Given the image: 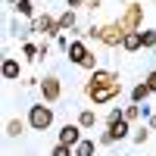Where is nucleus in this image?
Returning <instances> with one entry per match:
<instances>
[{"instance_id": "1", "label": "nucleus", "mask_w": 156, "mask_h": 156, "mask_svg": "<svg viewBox=\"0 0 156 156\" xmlns=\"http://www.w3.org/2000/svg\"><path fill=\"white\" fill-rule=\"evenodd\" d=\"M28 125L34 131H47L50 125H53V106H44V103H37V106L28 109Z\"/></svg>"}, {"instance_id": "2", "label": "nucleus", "mask_w": 156, "mask_h": 156, "mask_svg": "<svg viewBox=\"0 0 156 156\" xmlns=\"http://www.w3.org/2000/svg\"><path fill=\"white\" fill-rule=\"evenodd\" d=\"M125 28H122V22H112V25H106V28H100V41L106 44V47H122V41H125Z\"/></svg>"}, {"instance_id": "3", "label": "nucleus", "mask_w": 156, "mask_h": 156, "mask_svg": "<svg viewBox=\"0 0 156 156\" xmlns=\"http://www.w3.org/2000/svg\"><path fill=\"white\" fill-rule=\"evenodd\" d=\"M119 94H122V84H103V87H87V97L94 100L97 106H100V103H109V100H115Z\"/></svg>"}, {"instance_id": "4", "label": "nucleus", "mask_w": 156, "mask_h": 156, "mask_svg": "<svg viewBox=\"0 0 156 156\" xmlns=\"http://www.w3.org/2000/svg\"><path fill=\"white\" fill-rule=\"evenodd\" d=\"M128 131H131V122L128 119H115V122H109V131L100 137V144H112V140H125L128 137Z\"/></svg>"}, {"instance_id": "5", "label": "nucleus", "mask_w": 156, "mask_h": 156, "mask_svg": "<svg viewBox=\"0 0 156 156\" xmlns=\"http://www.w3.org/2000/svg\"><path fill=\"white\" fill-rule=\"evenodd\" d=\"M84 128L81 125H62L59 128V137H56V144H66V147H78V144H81V140H84Z\"/></svg>"}, {"instance_id": "6", "label": "nucleus", "mask_w": 156, "mask_h": 156, "mask_svg": "<svg viewBox=\"0 0 156 156\" xmlns=\"http://www.w3.org/2000/svg\"><path fill=\"white\" fill-rule=\"evenodd\" d=\"M140 12H144V6H137V3H131V6H128V12L119 19L125 31H140Z\"/></svg>"}, {"instance_id": "7", "label": "nucleus", "mask_w": 156, "mask_h": 156, "mask_svg": "<svg viewBox=\"0 0 156 156\" xmlns=\"http://www.w3.org/2000/svg\"><path fill=\"white\" fill-rule=\"evenodd\" d=\"M41 94H44V103H56L59 100V94H62V84H59V78H44L41 81Z\"/></svg>"}, {"instance_id": "8", "label": "nucleus", "mask_w": 156, "mask_h": 156, "mask_svg": "<svg viewBox=\"0 0 156 156\" xmlns=\"http://www.w3.org/2000/svg\"><path fill=\"white\" fill-rule=\"evenodd\" d=\"M66 53H69V62H75V66H81V62H84V59L90 56V50L84 47V41H72Z\"/></svg>"}, {"instance_id": "9", "label": "nucleus", "mask_w": 156, "mask_h": 156, "mask_svg": "<svg viewBox=\"0 0 156 156\" xmlns=\"http://www.w3.org/2000/svg\"><path fill=\"white\" fill-rule=\"evenodd\" d=\"M31 31H44V34H59V22L56 19H50V16H37L34 25H31Z\"/></svg>"}, {"instance_id": "10", "label": "nucleus", "mask_w": 156, "mask_h": 156, "mask_svg": "<svg viewBox=\"0 0 156 156\" xmlns=\"http://www.w3.org/2000/svg\"><path fill=\"white\" fill-rule=\"evenodd\" d=\"M0 75H3L6 81H16V78L22 75V66H19V59L6 56V59H3V66H0Z\"/></svg>"}, {"instance_id": "11", "label": "nucleus", "mask_w": 156, "mask_h": 156, "mask_svg": "<svg viewBox=\"0 0 156 156\" xmlns=\"http://www.w3.org/2000/svg\"><path fill=\"white\" fill-rule=\"evenodd\" d=\"M103 84H119V75H115V72H94V75H90V84L87 87H103Z\"/></svg>"}, {"instance_id": "12", "label": "nucleus", "mask_w": 156, "mask_h": 156, "mask_svg": "<svg viewBox=\"0 0 156 156\" xmlns=\"http://www.w3.org/2000/svg\"><path fill=\"white\" fill-rule=\"evenodd\" d=\"M144 47V31H128L125 41H122V50H128V53H134V50Z\"/></svg>"}, {"instance_id": "13", "label": "nucleus", "mask_w": 156, "mask_h": 156, "mask_svg": "<svg viewBox=\"0 0 156 156\" xmlns=\"http://www.w3.org/2000/svg\"><path fill=\"white\" fill-rule=\"evenodd\" d=\"M153 94V90L147 87V81H140V84H134L131 87V103H147V97Z\"/></svg>"}, {"instance_id": "14", "label": "nucleus", "mask_w": 156, "mask_h": 156, "mask_svg": "<svg viewBox=\"0 0 156 156\" xmlns=\"http://www.w3.org/2000/svg\"><path fill=\"white\" fill-rule=\"evenodd\" d=\"M94 153H97V144H94L90 137H84L81 144L75 147V156H94Z\"/></svg>"}, {"instance_id": "15", "label": "nucleus", "mask_w": 156, "mask_h": 156, "mask_svg": "<svg viewBox=\"0 0 156 156\" xmlns=\"http://www.w3.org/2000/svg\"><path fill=\"white\" fill-rule=\"evenodd\" d=\"M78 125H81V128H94V125H97V112H94V109H81Z\"/></svg>"}, {"instance_id": "16", "label": "nucleus", "mask_w": 156, "mask_h": 156, "mask_svg": "<svg viewBox=\"0 0 156 156\" xmlns=\"http://www.w3.org/2000/svg\"><path fill=\"white\" fill-rule=\"evenodd\" d=\"M56 22H59V31H69L72 25H75V12H72V9H66V12H62V16L56 19Z\"/></svg>"}, {"instance_id": "17", "label": "nucleus", "mask_w": 156, "mask_h": 156, "mask_svg": "<svg viewBox=\"0 0 156 156\" xmlns=\"http://www.w3.org/2000/svg\"><path fill=\"white\" fill-rule=\"evenodd\" d=\"M22 131H25V125H22L19 119H12V122H6V134H9V137H19Z\"/></svg>"}, {"instance_id": "18", "label": "nucleus", "mask_w": 156, "mask_h": 156, "mask_svg": "<svg viewBox=\"0 0 156 156\" xmlns=\"http://www.w3.org/2000/svg\"><path fill=\"white\" fill-rule=\"evenodd\" d=\"M16 12H19V16H31V12H34V3H31V0H19V3H16Z\"/></svg>"}, {"instance_id": "19", "label": "nucleus", "mask_w": 156, "mask_h": 156, "mask_svg": "<svg viewBox=\"0 0 156 156\" xmlns=\"http://www.w3.org/2000/svg\"><path fill=\"white\" fill-rule=\"evenodd\" d=\"M50 156H75V147H66V144H56L50 150Z\"/></svg>"}, {"instance_id": "20", "label": "nucleus", "mask_w": 156, "mask_h": 156, "mask_svg": "<svg viewBox=\"0 0 156 156\" xmlns=\"http://www.w3.org/2000/svg\"><path fill=\"white\" fill-rule=\"evenodd\" d=\"M125 119H128V122L140 119V103H131V106H125Z\"/></svg>"}, {"instance_id": "21", "label": "nucleus", "mask_w": 156, "mask_h": 156, "mask_svg": "<svg viewBox=\"0 0 156 156\" xmlns=\"http://www.w3.org/2000/svg\"><path fill=\"white\" fill-rule=\"evenodd\" d=\"M144 47H156V28H147L144 31Z\"/></svg>"}, {"instance_id": "22", "label": "nucleus", "mask_w": 156, "mask_h": 156, "mask_svg": "<svg viewBox=\"0 0 156 156\" xmlns=\"http://www.w3.org/2000/svg\"><path fill=\"white\" fill-rule=\"evenodd\" d=\"M81 69H90V72H97V56L90 53V56H87V59L81 62Z\"/></svg>"}, {"instance_id": "23", "label": "nucleus", "mask_w": 156, "mask_h": 156, "mask_svg": "<svg viewBox=\"0 0 156 156\" xmlns=\"http://www.w3.org/2000/svg\"><path fill=\"white\" fill-rule=\"evenodd\" d=\"M144 140H147V128H137L134 131V144H144Z\"/></svg>"}, {"instance_id": "24", "label": "nucleus", "mask_w": 156, "mask_h": 156, "mask_svg": "<svg viewBox=\"0 0 156 156\" xmlns=\"http://www.w3.org/2000/svg\"><path fill=\"white\" fill-rule=\"evenodd\" d=\"M69 44H72V41H69L66 34H56V47H62V50H69Z\"/></svg>"}, {"instance_id": "25", "label": "nucleus", "mask_w": 156, "mask_h": 156, "mask_svg": "<svg viewBox=\"0 0 156 156\" xmlns=\"http://www.w3.org/2000/svg\"><path fill=\"white\" fill-rule=\"evenodd\" d=\"M144 81H147V87H150V90H156V69H153V72L144 78Z\"/></svg>"}, {"instance_id": "26", "label": "nucleus", "mask_w": 156, "mask_h": 156, "mask_svg": "<svg viewBox=\"0 0 156 156\" xmlns=\"http://www.w3.org/2000/svg\"><path fill=\"white\" fill-rule=\"evenodd\" d=\"M84 3V0H69V6H81Z\"/></svg>"}, {"instance_id": "27", "label": "nucleus", "mask_w": 156, "mask_h": 156, "mask_svg": "<svg viewBox=\"0 0 156 156\" xmlns=\"http://www.w3.org/2000/svg\"><path fill=\"white\" fill-rule=\"evenodd\" d=\"M150 128H156V115H150Z\"/></svg>"}, {"instance_id": "28", "label": "nucleus", "mask_w": 156, "mask_h": 156, "mask_svg": "<svg viewBox=\"0 0 156 156\" xmlns=\"http://www.w3.org/2000/svg\"><path fill=\"white\" fill-rule=\"evenodd\" d=\"M6 3H19V0H6Z\"/></svg>"}]
</instances>
